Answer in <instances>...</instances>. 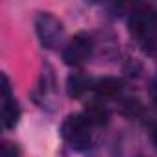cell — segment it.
<instances>
[{
  "label": "cell",
  "instance_id": "obj_13",
  "mask_svg": "<svg viewBox=\"0 0 157 157\" xmlns=\"http://www.w3.org/2000/svg\"><path fill=\"white\" fill-rule=\"evenodd\" d=\"M153 13H155V21H157V11H153Z\"/></svg>",
  "mask_w": 157,
  "mask_h": 157
},
{
  "label": "cell",
  "instance_id": "obj_3",
  "mask_svg": "<svg viewBox=\"0 0 157 157\" xmlns=\"http://www.w3.org/2000/svg\"><path fill=\"white\" fill-rule=\"evenodd\" d=\"M93 37L85 32L76 33L63 48V59L70 67H82L93 54Z\"/></svg>",
  "mask_w": 157,
  "mask_h": 157
},
{
  "label": "cell",
  "instance_id": "obj_10",
  "mask_svg": "<svg viewBox=\"0 0 157 157\" xmlns=\"http://www.w3.org/2000/svg\"><path fill=\"white\" fill-rule=\"evenodd\" d=\"M120 111L126 117H139L142 113V105H140V102L137 98H126L122 102V105H120Z\"/></svg>",
  "mask_w": 157,
  "mask_h": 157
},
{
  "label": "cell",
  "instance_id": "obj_6",
  "mask_svg": "<svg viewBox=\"0 0 157 157\" xmlns=\"http://www.w3.org/2000/svg\"><path fill=\"white\" fill-rule=\"evenodd\" d=\"M93 87H94V82L85 72H74L67 80V94L70 98H80Z\"/></svg>",
  "mask_w": 157,
  "mask_h": 157
},
{
  "label": "cell",
  "instance_id": "obj_7",
  "mask_svg": "<svg viewBox=\"0 0 157 157\" xmlns=\"http://www.w3.org/2000/svg\"><path fill=\"white\" fill-rule=\"evenodd\" d=\"M120 89H122V80H118V78H102V80L94 82V87H93V91L96 93V98L102 102L118 96Z\"/></svg>",
  "mask_w": 157,
  "mask_h": 157
},
{
  "label": "cell",
  "instance_id": "obj_9",
  "mask_svg": "<svg viewBox=\"0 0 157 157\" xmlns=\"http://www.w3.org/2000/svg\"><path fill=\"white\" fill-rule=\"evenodd\" d=\"M153 15H155V13H153ZM139 43L142 44V50H144L150 57L157 59V21H153L151 28L140 37Z\"/></svg>",
  "mask_w": 157,
  "mask_h": 157
},
{
  "label": "cell",
  "instance_id": "obj_4",
  "mask_svg": "<svg viewBox=\"0 0 157 157\" xmlns=\"http://www.w3.org/2000/svg\"><path fill=\"white\" fill-rule=\"evenodd\" d=\"M35 32H37L41 44L48 50L57 48L63 39V24L52 13H39L35 21Z\"/></svg>",
  "mask_w": 157,
  "mask_h": 157
},
{
  "label": "cell",
  "instance_id": "obj_2",
  "mask_svg": "<svg viewBox=\"0 0 157 157\" xmlns=\"http://www.w3.org/2000/svg\"><path fill=\"white\" fill-rule=\"evenodd\" d=\"M33 100L39 107L54 111L56 104H57V85H56V76H54V68L50 65H46L39 76L37 87L33 91Z\"/></svg>",
  "mask_w": 157,
  "mask_h": 157
},
{
  "label": "cell",
  "instance_id": "obj_1",
  "mask_svg": "<svg viewBox=\"0 0 157 157\" xmlns=\"http://www.w3.org/2000/svg\"><path fill=\"white\" fill-rule=\"evenodd\" d=\"M93 129L94 124L89 120L85 113H76L65 118L61 126V135L72 150L83 151L93 144Z\"/></svg>",
  "mask_w": 157,
  "mask_h": 157
},
{
  "label": "cell",
  "instance_id": "obj_12",
  "mask_svg": "<svg viewBox=\"0 0 157 157\" xmlns=\"http://www.w3.org/2000/svg\"><path fill=\"white\" fill-rule=\"evenodd\" d=\"M151 139H153V142H155V146H157V126L151 128Z\"/></svg>",
  "mask_w": 157,
  "mask_h": 157
},
{
  "label": "cell",
  "instance_id": "obj_5",
  "mask_svg": "<svg viewBox=\"0 0 157 157\" xmlns=\"http://www.w3.org/2000/svg\"><path fill=\"white\" fill-rule=\"evenodd\" d=\"M19 118H21L19 102L11 94V85H10L8 76L2 74V122H4V128L6 129L15 128L19 124Z\"/></svg>",
  "mask_w": 157,
  "mask_h": 157
},
{
  "label": "cell",
  "instance_id": "obj_8",
  "mask_svg": "<svg viewBox=\"0 0 157 157\" xmlns=\"http://www.w3.org/2000/svg\"><path fill=\"white\" fill-rule=\"evenodd\" d=\"M87 117H89V120L94 124V126H102V124H105L107 122V109H105V105H104V102L102 100H93L87 107H85V111H83Z\"/></svg>",
  "mask_w": 157,
  "mask_h": 157
},
{
  "label": "cell",
  "instance_id": "obj_11",
  "mask_svg": "<svg viewBox=\"0 0 157 157\" xmlns=\"http://www.w3.org/2000/svg\"><path fill=\"white\" fill-rule=\"evenodd\" d=\"M2 157H19V146L13 142H4Z\"/></svg>",
  "mask_w": 157,
  "mask_h": 157
}]
</instances>
